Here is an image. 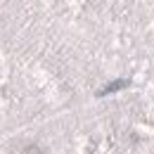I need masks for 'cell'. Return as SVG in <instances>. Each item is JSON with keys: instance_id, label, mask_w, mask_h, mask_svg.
Wrapping results in <instances>:
<instances>
[{"instance_id": "1", "label": "cell", "mask_w": 154, "mask_h": 154, "mask_svg": "<svg viewBox=\"0 0 154 154\" xmlns=\"http://www.w3.org/2000/svg\"><path fill=\"white\" fill-rule=\"evenodd\" d=\"M126 85H128V81H114V83L104 85V88L100 90V95H107V93H116L119 88H126Z\"/></svg>"}]
</instances>
